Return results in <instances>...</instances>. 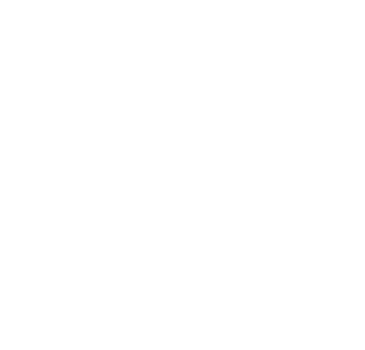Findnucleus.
<instances>
[]
</instances>
